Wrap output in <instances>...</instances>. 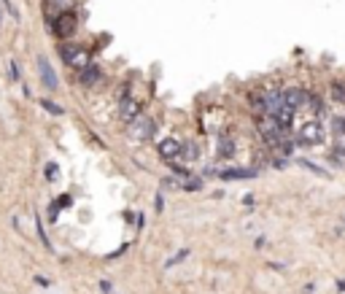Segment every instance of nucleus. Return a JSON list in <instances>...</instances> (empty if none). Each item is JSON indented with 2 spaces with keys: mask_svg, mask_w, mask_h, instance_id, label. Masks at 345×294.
I'll return each instance as SVG.
<instances>
[{
  "mask_svg": "<svg viewBox=\"0 0 345 294\" xmlns=\"http://www.w3.org/2000/svg\"><path fill=\"white\" fill-rule=\"evenodd\" d=\"M46 173H49V181H54V175H57V165H49V167H46Z\"/></svg>",
  "mask_w": 345,
  "mask_h": 294,
  "instance_id": "obj_18",
  "label": "nucleus"
},
{
  "mask_svg": "<svg viewBox=\"0 0 345 294\" xmlns=\"http://www.w3.org/2000/svg\"><path fill=\"white\" fill-rule=\"evenodd\" d=\"M60 57L65 60V65H70L73 71H81V68L89 65V49H86V46H70V43H65L60 49Z\"/></svg>",
  "mask_w": 345,
  "mask_h": 294,
  "instance_id": "obj_1",
  "label": "nucleus"
},
{
  "mask_svg": "<svg viewBox=\"0 0 345 294\" xmlns=\"http://www.w3.org/2000/svg\"><path fill=\"white\" fill-rule=\"evenodd\" d=\"M38 71H41V81L46 84V89H57V76H54L49 60L38 57Z\"/></svg>",
  "mask_w": 345,
  "mask_h": 294,
  "instance_id": "obj_7",
  "label": "nucleus"
},
{
  "mask_svg": "<svg viewBox=\"0 0 345 294\" xmlns=\"http://www.w3.org/2000/svg\"><path fill=\"white\" fill-rule=\"evenodd\" d=\"M119 116H122V122H135L138 116H140V103L138 100H132V97H124L122 100V105H119Z\"/></svg>",
  "mask_w": 345,
  "mask_h": 294,
  "instance_id": "obj_5",
  "label": "nucleus"
},
{
  "mask_svg": "<svg viewBox=\"0 0 345 294\" xmlns=\"http://www.w3.org/2000/svg\"><path fill=\"white\" fill-rule=\"evenodd\" d=\"M197 154H200L197 146H194V143H186V146H181V154H178V157L186 159V162H194V159H197Z\"/></svg>",
  "mask_w": 345,
  "mask_h": 294,
  "instance_id": "obj_12",
  "label": "nucleus"
},
{
  "mask_svg": "<svg viewBox=\"0 0 345 294\" xmlns=\"http://www.w3.org/2000/svg\"><path fill=\"white\" fill-rule=\"evenodd\" d=\"M302 103H308V92L305 89H300V87H289V89H283V105H289V108H300Z\"/></svg>",
  "mask_w": 345,
  "mask_h": 294,
  "instance_id": "obj_4",
  "label": "nucleus"
},
{
  "mask_svg": "<svg viewBox=\"0 0 345 294\" xmlns=\"http://www.w3.org/2000/svg\"><path fill=\"white\" fill-rule=\"evenodd\" d=\"M232 154H235V141H232L229 135H221V138H218V157L229 159Z\"/></svg>",
  "mask_w": 345,
  "mask_h": 294,
  "instance_id": "obj_11",
  "label": "nucleus"
},
{
  "mask_svg": "<svg viewBox=\"0 0 345 294\" xmlns=\"http://www.w3.org/2000/svg\"><path fill=\"white\" fill-rule=\"evenodd\" d=\"M81 84L84 87H92V84H97V79H100V68L97 65H86V68H81Z\"/></svg>",
  "mask_w": 345,
  "mask_h": 294,
  "instance_id": "obj_10",
  "label": "nucleus"
},
{
  "mask_svg": "<svg viewBox=\"0 0 345 294\" xmlns=\"http://www.w3.org/2000/svg\"><path fill=\"white\" fill-rule=\"evenodd\" d=\"M57 205L60 208H70V205H73V200H70V195H60L57 197Z\"/></svg>",
  "mask_w": 345,
  "mask_h": 294,
  "instance_id": "obj_16",
  "label": "nucleus"
},
{
  "mask_svg": "<svg viewBox=\"0 0 345 294\" xmlns=\"http://www.w3.org/2000/svg\"><path fill=\"white\" fill-rule=\"evenodd\" d=\"M332 133L337 138H345V119H342V116H334V119H332Z\"/></svg>",
  "mask_w": 345,
  "mask_h": 294,
  "instance_id": "obj_14",
  "label": "nucleus"
},
{
  "mask_svg": "<svg viewBox=\"0 0 345 294\" xmlns=\"http://www.w3.org/2000/svg\"><path fill=\"white\" fill-rule=\"evenodd\" d=\"M41 105H43V111H49V113H54V116H62V113H65V108L57 105V103H54V100H49V97H43Z\"/></svg>",
  "mask_w": 345,
  "mask_h": 294,
  "instance_id": "obj_13",
  "label": "nucleus"
},
{
  "mask_svg": "<svg viewBox=\"0 0 345 294\" xmlns=\"http://www.w3.org/2000/svg\"><path fill=\"white\" fill-rule=\"evenodd\" d=\"M156 130V122L151 116H138L135 122H130V135L135 138V141H146V138H151Z\"/></svg>",
  "mask_w": 345,
  "mask_h": 294,
  "instance_id": "obj_3",
  "label": "nucleus"
},
{
  "mask_svg": "<svg viewBox=\"0 0 345 294\" xmlns=\"http://www.w3.org/2000/svg\"><path fill=\"white\" fill-rule=\"evenodd\" d=\"M3 6H6V11H9V14H11L14 19H19V11L14 9V3H11V0H3Z\"/></svg>",
  "mask_w": 345,
  "mask_h": 294,
  "instance_id": "obj_17",
  "label": "nucleus"
},
{
  "mask_svg": "<svg viewBox=\"0 0 345 294\" xmlns=\"http://www.w3.org/2000/svg\"><path fill=\"white\" fill-rule=\"evenodd\" d=\"M300 135H302V138H300V143H305V146H310V143H321V127H318V125H305Z\"/></svg>",
  "mask_w": 345,
  "mask_h": 294,
  "instance_id": "obj_9",
  "label": "nucleus"
},
{
  "mask_svg": "<svg viewBox=\"0 0 345 294\" xmlns=\"http://www.w3.org/2000/svg\"><path fill=\"white\" fill-rule=\"evenodd\" d=\"M332 97H334V100H340V103H345V87H342L340 81H334V84H332Z\"/></svg>",
  "mask_w": 345,
  "mask_h": 294,
  "instance_id": "obj_15",
  "label": "nucleus"
},
{
  "mask_svg": "<svg viewBox=\"0 0 345 294\" xmlns=\"http://www.w3.org/2000/svg\"><path fill=\"white\" fill-rule=\"evenodd\" d=\"M256 170H246V167H232V170H221L224 181H243V179H254Z\"/></svg>",
  "mask_w": 345,
  "mask_h": 294,
  "instance_id": "obj_8",
  "label": "nucleus"
},
{
  "mask_svg": "<svg viewBox=\"0 0 345 294\" xmlns=\"http://www.w3.org/2000/svg\"><path fill=\"white\" fill-rule=\"evenodd\" d=\"M76 25H78V19H76V14L73 11H62L54 17L51 22V27H54V35L57 38H70L76 33Z\"/></svg>",
  "mask_w": 345,
  "mask_h": 294,
  "instance_id": "obj_2",
  "label": "nucleus"
},
{
  "mask_svg": "<svg viewBox=\"0 0 345 294\" xmlns=\"http://www.w3.org/2000/svg\"><path fill=\"white\" fill-rule=\"evenodd\" d=\"M100 289H103L105 294H111V283H108V281H103V283H100Z\"/></svg>",
  "mask_w": 345,
  "mask_h": 294,
  "instance_id": "obj_19",
  "label": "nucleus"
},
{
  "mask_svg": "<svg viewBox=\"0 0 345 294\" xmlns=\"http://www.w3.org/2000/svg\"><path fill=\"white\" fill-rule=\"evenodd\" d=\"M181 141H176V138H164V141L159 143V157L162 159H176L178 154H181Z\"/></svg>",
  "mask_w": 345,
  "mask_h": 294,
  "instance_id": "obj_6",
  "label": "nucleus"
}]
</instances>
